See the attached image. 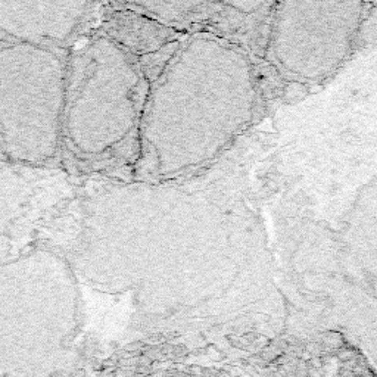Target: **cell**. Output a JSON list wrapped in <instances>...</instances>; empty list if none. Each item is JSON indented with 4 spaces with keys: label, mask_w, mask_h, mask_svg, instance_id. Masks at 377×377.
Masks as SVG:
<instances>
[{
    "label": "cell",
    "mask_w": 377,
    "mask_h": 377,
    "mask_svg": "<svg viewBox=\"0 0 377 377\" xmlns=\"http://www.w3.org/2000/svg\"><path fill=\"white\" fill-rule=\"evenodd\" d=\"M66 62L49 46L0 47V143L22 165H44L62 143Z\"/></svg>",
    "instance_id": "3957f363"
},
{
    "label": "cell",
    "mask_w": 377,
    "mask_h": 377,
    "mask_svg": "<svg viewBox=\"0 0 377 377\" xmlns=\"http://www.w3.org/2000/svg\"><path fill=\"white\" fill-rule=\"evenodd\" d=\"M88 7V3H0V31L22 43L56 44L71 37Z\"/></svg>",
    "instance_id": "5b68a950"
},
{
    "label": "cell",
    "mask_w": 377,
    "mask_h": 377,
    "mask_svg": "<svg viewBox=\"0 0 377 377\" xmlns=\"http://www.w3.org/2000/svg\"><path fill=\"white\" fill-rule=\"evenodd\" d=\"M363 18L361 1L277 3L270 56L279 69L298 81H323L349 56Z\"/></svg>",
    "instance_id": "277c9868"
},
{
    "label": "cell",
    "mask_w": 377,
    "mask_h": 377,
    "mask_svg": "<svg viewBox=\"0 0 377 377\" xmlns=\"http://www.w3.org/2000/svg\"><path fill=\"white\" fill-rule=\"evenodd\" d=\"M116 41L99 35L75 44L66 62L62 143L75 156L115 153L139 127L147 84Z\"/></svg>",
    "instance_id": "7a4b0ae2"
},
{
    "label": "cell",
    "mask_w": 377,
    "mask_h": 377,
    "mask_svg": "<svg viewBox=\"0 0 377 377\" xmlns=\"http://www.w3.org/2000/svg\"><path fill=\"white\" fill-rule=\"evenodd\" d=\"M345 243L357 264L377 285V175L358 190L349 208Z\"/></svg>",
    "instance_id": "8992f818"
},
{
    "label": "cell",
    "mask_w": 377,
    "mask_h": 377,
    "mask_svg": "<svg viewBox=\"0 0 377 377\" xmlns=\"http://www.w3.org/2000/svg\"><path fill=\"white\" fill-rule=\"evenodd\" d=\"M149 84L139 127V175L167 178L201 167L254 119L257 84L249 58L211 34L174 49Z\"/></svg>",
    "instance_id": "6da1fadb"
}]
</instances>
